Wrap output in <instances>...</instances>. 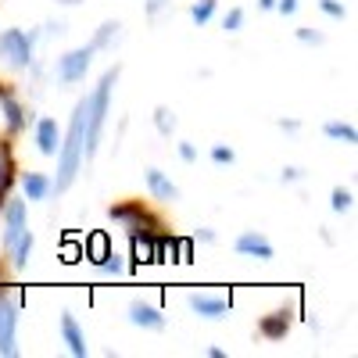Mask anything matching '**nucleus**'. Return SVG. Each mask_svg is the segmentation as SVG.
<instances>
[{
	"mask_svg": "<svg viewBox=\"0 0 358 358\" xmlns=\"http://www.w3.org/2000/svg\"><path fill=\"white\" fill-rule=\"evenodd\" d=\"M83 140H86V97L76 104V115H72V126H69V136L62 143V162H57V183L54 190L65 194L72 187V179L83 165Z\"/></svg>",
	"mask_w": 358,
	"mask_h": 358,
	"instance_id": "1",
	"label": "nucleus"
},
{
	"mask_svg": "<svg viewBox=\"0 0 358 358\" xmlns=\"http://www.w3.org/2000/svg\"><path fill=\"white\" fill-rule=\"evenodd\" d=\"M118 83V69H108L104 79L97 83V90L86 97V140H83V162H90L97 155L101 143V129H104V115H108V101H111V86Z\"/></svg>",
	"mask_w": 358,
	"mask_h": 358,
	"instance_id": "2",
	"label": "nucleus"
},
{
	"mask_svg": "<svg viewBox=\"0 0 358 358\" xmlns=\"http://www.w3.org/2000/svg\"><path fill=\"white\" fill-rule=\"evenodd\" d=\"M0 57L11 69H29V62H33V36L22 33V29H4L0 33Z\"/></svg>",
	"mask_w": 358,
	"mask_h": 358,
	"instance_id": "3",
	"label": "nucleus"
},
{
	"mask_svg": "<svg viewBox=\"0 0 358 358\" xmlns=\"http://www.w3.org/2000/svg\"><path fill=\"white\" fill-rule=\"evenodd\" d=\"M108 215H111L115 222H122V226L129 229V236H140V233H147V236H151V233H155V219L147 215V208H143L140 201H129V204H115Z\"/></svg>",
	"mask_w": 358,
	"mask_h": 358,
	"instance_id": "4",
	"label": "nucleus"
},
{
	"mask_svg": "<svg viewBox=\"0 0 358 358\" xmlns=\"http://www.w3.org/2000/svg\"><path fill=\"white\" fill-rule=\"evenodd\" d=\"M94 62V47H79V50H69L65 57H57V79L62 83H79Z\"/></svg>",
	"mask_w": 358,
	"mask_h": 358,
	"instance_id": "5",
	"label": "nucleus"
},
{
	"mask_svg": "<svg viewBox=\"0 0 358 358\" xmlns=\"http://www.w3.org/2000/svg\"><path fill=\"white\" fill-rule=\"evenodd\" d=\"M15 326H18V312L15 305L8 301L4 294H0V355L11 358L18 348H15Z\"/></svg>",
	"mask_w": 358,
	"mask_h": 358,
	"instance_id": "6",
	"label": "nucleus"
},
{
	"mask_svg": "<svg viewBox=\"0 0 358 358\" xmlns=\"http://www.w3.org/2000/svg\"><path fill=\"white\" fill-rule=\"evenodd\" d=\"M25 233V204L11 201L4 212V248H15V241Z\"/></svg>",
	"mask_w": 358,
	"mask_h": 358,
	"instance_id": "7",
	"label": "nucleus"
},
{
	"mask_svg": "<svg viewBox=\"0 0 358 358\" xmlns=\"http://www.w3.org/2000/svg\"><path fill=\"white\" fill-rule=\"evenodd\" d=\"M190 308L204 319H222L229 312V301L226 297H212V294H190Z\"/></svg>",
	"mask_w": 358,
	"mask_h": 358,
	"instance_id": "8",
	"label": "nucleus"
},
{
	"mask_svg": "<svg viewBox=\"0 0 358 358\" xmlns=\"http://www.w3.org/2000/svg\"><path fill=\"white\" fill-rule=\"evenodd\" d=\"M236 251L248 255V258H262V262L273 258V244H268L262 233H244V236H236Z\"/></svg>",
	"mask_w": 358,
	"mask_h": 358,
	"instance_id": "9",
	"label": "nucleus"
},
{
	"mask_svg": "<svg viewBox=\"0 0 358 358\" xmlns=\"http://www.w3.org/2000/svg\"><path fill=\"white\" fill-rule=\"evenodd\" d=\"M62 337H65V344H69V351L76 355V358H83L90 348H86V337H83V330H79V322H76V315L72 312H62Z\"/></svg>",
	"mask_w": 358,
	"mask_h": 358,
	"instance_id": "10",
	"label": "nucleus"
},
{
	"mask_svg": "<svg viewBox=\"0 0 358 358\" xmlns=\"http://www.w3.org/2000/svg\"><path fill=\"white\" fill-rule=\"evenodd\" d=\"M287 330H290V312H287V308L265 315V319L258 322V334H262L265 341H280V337H287Z\"/></svg>",
	"mask_w": 358,
	"mask_h": 358,
	"instance_id": "11",
	"label": "nucleus"
},
{
	"mask_svg": "<svg viewBox=\"0 0 358 358\" xmlns=\"http://www.w3.org/2000/svg\"><path fill=\"white\" fill-rule=\"evenodd\" d=\"M129 322H133V326H147V330H162V326H165V315H162L155 305L133 301V305H129Z\"/></svg>",
	"mask_w": 358,
	"mask_h": 358,
	"instance_id": "12",
	"label": "nucleus"
},
{
	"mask_svg": "<svg viewBox=\"0 0 358 358\" xmlns=\"http://www.w3.org/2000/svg\"><path fill=\"white\" fill-rule=\"evenodd\" d=\"M147 190H151L158 201H176L179 197V187L172 183V179H165L162 169H147Z\"/></svg>",
	"mask_w": 358,
	"mask_h": 358,
	"instance_id": "13",
	"label": "nucleus"
},
{
	"mask_svg": "<svg viewBox=\"0 0 358 358\" xmlns=\"http://www.w3.org/2000/svg\"><path fill=\"white\" fill-rule=\"evenodd\" d=\"M0 111H4L8 129H11V133H22V129H25V108L8 94V90H0Z\"/></svg>",
	"mask_w": 358,
	"mask_h": 358,
	"instance_id": "14",
	"label": "nucleus"
},
{
	"mask_svg": "<svg viewBox=\"0 0 358 358\" xmlns=\"http://www.w3.org/2000/svg\"><path fill=\"white\" fill-rule=\"evenodd\" d=\"M36 143H40L43 155H57V122H54V118H40V126H36Z\"/></svg>",
	"mask_w": 358,
	"mask_h": 358,
	"instance_id": "15",
	"label": "nucleus"
},
{
	"mask_svg": "<svg viewBox=\"0 0 358 358\" xmlns=\"http://www.w3.org/2000/svg\"><path fill=\"white\" fill-rule=\"evenodd\" d=\"M22 190H25L29 201H43V197L50 194V179L40 176V172H29V176L22 179Z\"/></svg>",
	"mask_w": 358,
	"mask_h": 358,
	"instance_id": "16",
	"label": "nucleus"
},
{
	"mask_svg": "<svg viewBox=\"0 0 358 358\" xmlns=\"http://www.w3.org/2000/svg\"><path fill=\"white\" fill-rule=\"evenodd\" d=\"M15 165H11V151H8V143H0V204L8 201V190H11V176Z\"/></svg>",
	"mask_w": 358,
	"mask_h": 358,
	"instance_id": "17",
	"label": "nucleus"
},
{
	"mask_svg": "<svg viewBox=\"0 0 358 358\" xmlns=\"http://www.w3.org/2000/svg\"><path fill=\"white\" fill-rule=\"evenodd\" d=\"M118 29H122V25H118V22H104V25L97 29V36H94V43H90V47H94V50L108 47L111 40H118Z\"/></svg>",
	"mask_w": 358,
	"mask_h": 358,
	"instance_id": "18",
	"label": "nucleus"
},
{
	"mask_svg": "<svg viewBox=\"0 0 358 358\" xmlns=\"http://www.w3.org/2000/svg\"><path fill=\"white\" fill-rule=\"evenodd\" d=\"M108 255H111V251H108V236H104V233H94V236H90V255H86V258L101 265Z\"/></svg>",
	"mask_w": 358,
	"mask_h": 358,
	"instance_id": "19",
	"label": "nucleus"
},
{
	"mask_svg": "<svg viewBox=\"0 0 358 358\" xmlns=\"http://www.w3.org/2000/svg\"><path fill=\"white\" fill-rule=\"evenodd\" d=\"M11 251H15V268H22V265H25V258H29V251H33V233L25 229V233L18 236V241H15V248H11Z\"/></svg>",
	"mask_w": 358,
	"mask_h": 358,
	"instance_id": "20",
	"label": "nucleus"
},
{
	"mask_svg": "<svg viewBox=\"0 0 358 358\" xmlns=\"http://www.w3.org/2000/svg\"><path fill=\"white\" fill-rule=\"evenodd\" d=\"M326 136H334V140H344V143H355V140H358L355 126H348V122H326Z\"/></svg>",
	"mask_w": 358,
	"mask_h": 358,
	"instance_id": "21",
	"label": "nucleus"
},
{
	"mask_svg": "<svg viewBox=\"0 0 358 358\" xmlns=\"http://www.w3.org/2000/svg\"><path fill=\"white\" fill-rule=\"evenodd\" d=\"M133 255H136V262H155V244L147 241V233H143V241L133 236Z\"/></svg>",
	"mask_w": 358,
	"mask_h": 358,
	"instance_id": "22",
	"label": "nucleus"
},
{
	"mask_svg": "<svg viewBox=\"0 0 358 358\" xmlns=\"http://www.w3.org/2000/svg\"><path fill=\"white\" fill-rule=\"evenodd\" d=\"M215 15V0H197V4H194V11H190V18L197 22V25H204L208 18H212Z\"/></svg>",
	"mask_w": 358,
	"mask_h": 358,
	"instance_id": "23",
	"label": "nucleus"
},
{
	"mask_svg": "<svg viewBox=\"0 0 358 358\" xmlns=\"http://www.w3.org/2000/svg\"><path fill=\"white\" fill-rule=\"evenodd\" d=\"M155 126H158V133L169 136V133L176 129V115H172L169 108H158V111H155Z\"/></svg>",
	"mask_w": 358,
	"mask_h": 358,
	"instance_id": "24",
	"label": "nucleus"
},
{
	"mask_svg": "<svg viewBox=\"0 0 358 358\" xmlns=\"http://www.w3.org/2000/svg\"><path fill=\"white\" fill-rule=\"evenodd\" d=\"M241 25H244V11H241V8H233V11L222 18V29H226V33H241Z\"/></svg>",
	"mask_w": 358,
	"mask_h": 358,
	"instance_id": "25",
	"label": "nucleus"
},
{
	"mask_svg": "<svg viewBox=\"0 0 358 358\" xmlns=\"http://www.w3.org/2000/svg\"><path fill=\"white\" fill-rule=\"evenodd\" d=\"M330 204H334V212H348V208H351V194L348 190H334V197H330Z\"/></svg>",
	"mask_w": 358,
	"mask_h": 358,
	"instance_id": "26",
	"label": "nucleus"
},
{
	"mask_svg": "<svg viewBox=\"0 0 358 358\" xmlns=\"http://www.w3.org/2000/svg\"><path fill=\"white\" fill-rule=\"evenodd\" d=\"M212 162H219V165H233L236 155L229 151V147H212Z\"/></svg>",
	"mask_w": 358,
	"mask_h": 358,
	"instance_id": "27",
	"label": "nucleus"
},
{
	"mask_svg": "<svg viewBox=\"0 0 358 358\" xmlns=\"http://www.w3.org/2000/svg\"><path fill=\"white\" fill-rule=\"evenodd\" d=\"M319 8L330 18H344V4H337V0H319Z\"/></svg>",
	"mask_w": 358,
	"mask_h": 358,
	"instance_id": "28",
	"label": "nucleus"
},
{
	"mask_svg": "<svg viewBox=\"0 0 358 358\" xmlns=\"http://www.w3.org/2000/svg\"><path fill=\"white\" fill-rule=\"evenodd\" d=\"M101 268H104V273H115V276H118V273H122V258H118V255H108V258L101 262Z\"/></svg>",
	"mask_w": 358,
	"mask_h": 358,
	"instance_id": "29",
	"label": "nucleus"
},
{
	"mask_svg": "<svg viewBox=\"0 0 358 358\" xmlns=\"http://www.w3.org/2000/svg\"><path fill=\"white\" fill-rule=\"evenodd\" d=\"M297 40H305V43H322V33H312V29H297Z\"/></svg>",
	"mask_w": 358,
	"mask_h": 358,
	"instance_id": "30",
	"label": "nucleus"
},
{
	"mask_svg": "<svg viewBox=\"0 0 358 358\" xmlns=\"http://www.w3.org/2000/svg\"><path fill=\"white\" fill-rule=\"evenodd\" d=\"M179 158H183V162H194V158H197L194 143H179Z\"/></svg>",
	"mask_w": 358,
	"mask_h": 358,
	"instance_id": "31",
	"label": "nucleus"
},
{
	"mask_svg": "<svg viewBox=\"0 0 358 358\" xmlns=\"http://www.w3.org/2000/svg\"><path fill=\"white\" fill-rule=\"evenodd\" d=\"M276 8H280L283 15H294V11H297V0H276Z\"/></svg>",
	"mask_w": 358,
	"mask_h": 358,
	"instance_id": "32",
	"label": "nucleus"
},
{
	"mask_svg": "<svg viewBox=\"0 0 358 358\" xmlns=\"http://www.w3.org/2000/svg\"><path fill=\"white\" fill-rule=\"evenodd\" d=\"M165 4H169V0H147V11H151V15H158Z\"/></svg>",
	"mask_w": 358,
	"mask_h": 358,
	"instance_id": "33",
	"label": "nucleus"
},
{
	"mask_svg": "<svg viewBox=\"0 0 358 358\" xmlns=\"http://www.w3.org/2000/svg\"><path fill=\"white\" fill-rule=\"evenodd\" d=\"M297 176H301V172H297V169H283V179H287V183H294Z\"/></svg>",
	"mask_w": 358,
	"mask_h": 358,
	"instance_id": "34",
	"label": "nucleus"
},
{
	"mask_svg": "<svg viewBox=\"0 0 358 358\" xmlns=\"http://www.w3.org/2000/svg\"><path fill=\"white\" fill-rule=\"evenodd\" d=\"M65 262H79V251L76 248H65Z\"/></svg>",
	"mask_w": 358,
	"mask_h": 358,
	"instance_id": "35",
	"label": "nucleus"
},
{
	"mask_svg": "<svg viewBox=\"0 0 358 358\" xmlns=\"http://www.w3.org/2000/svg\"><path fill=\"white\" fill-rule=\"evenodd\" d=\"M57 4H69V8H76V4H83V0H57Z\"/></svg>",
	"mask_w": 358,
	"mask_h": 358,
	"instance_id": "36",
	"label": "nucleus"
},
{
	"mask_svg": "<svg viewBox=\"0 0 358 358\" xmlns=\"http://www.w3.org/2000/svg\"><path fill=\"white\" fill-rule=\"evenodd\" d=\"M258 4H262V8H276V0H258Z\"/></svg>",
	"mask_w": 358,
	"mask_h": 358,
	"instance_id": "37",
	"label": "nucleus"
}]
</instances>
